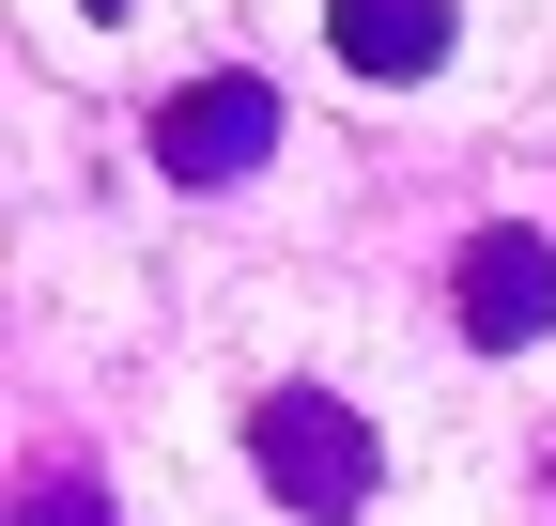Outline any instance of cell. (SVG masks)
<instances>
[{"label":"cell","instance_id":"6da1fadb","mask_svg":"<svg viewBox=\"0 0 556 526\" xmlns=\"http://www.w3.org/2000/svg\"><path fill=\"white\" fill-rule=\"evenodd\" d=\"M248 465H263V496L294 526H356L371 480H387V449H371V418L340 403V387H263L248 403Z\"/></svg>","mask_w":556,"mask_h":526},{"label":"cell","instance_id":"7a4b0ae2","mask_svg":"<svg viewBox=\"0 0 556 526\" xmlns=\"http://www.w3.org/2000/svg\"><path fill=\"white\" fill-rule=\"evenodd\" d=\"M263 155H278V93L248 78V62L155 93V171H170V186H232V171H263Z\"/></svg>","mask_w":556,"mask_h":526},{"label":"cell","instance_id":"3957f363","mask_svg":"<svg viewBox=\"0 0 556 526\" xmlns=\"http://www.w3.org/2000/svg\"><path fill=\"white\" fill-rule=\"evenodd\" d=\"M448 310H464V341H541L556 325V248L541 233H479L448 263Z\"/></svg>","mask_w":556,"mask_h":526},{"label":"cell","instance_id":"277c9868","mask_svg":"<svg viewBox=\"0 0 556 526\" xmlns=\"http://www.w3.org/2000/svg\"><path fill=\"white\" fill-rule=\"evenodd\" d=\"M448 0H325V47H340V78H433L448 62Z\"/></svg>","mask_w":556,"mask_h":526},{"label":"cell","instance_id":"5b68a950","mask_svg":"<svg viewBox=\"0 0 556 526\" xmlns=\"http://www.w3.org/2000/svg\"><path fill=\"white\" fill-rule=\"evenodd\" d=\"M16 526H124V511H109V480H93V465H62V449H47V465L16 480Z\"/></svg>","mask_w":556,"mask_h":526},{"label":"cell","instance_id":"8992f818","mask_svg":"<svg viewBox=\"0 0 556 526\" xmlns=\"http://www.w3.org/2000/svg\"><path fill=\"white\" fill-rule=\"evenodd\" d=\"M93 16H139V0H93Z\"/></svg>","mask_w":556,"mask_h":526}]
</instances>
